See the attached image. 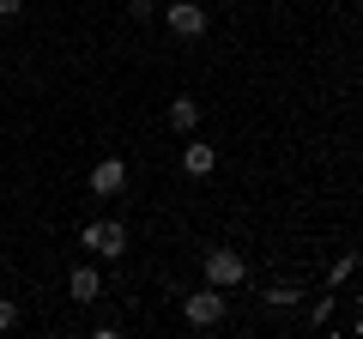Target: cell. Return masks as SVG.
<instances>
[{
    "label": "cell",
    "mask_w": 363,
    "mask_h": 339,
    "mask_svg": "<svg viewBox=\"0 0 363 339\" xmlns=\"http://www.w3.org/2000/svg\"><path fill=\"white\" fill-rule=\"evenodd\" d=\"M79 243H85L91 255L116 261V255H128V224H121V218H91L85 230H79Z\"/></svg>",
    "instance_id": "1"
},
{
    "label": "cell",
    "mask_w": 363,
    "mask_h": 339,
    "mask_svg": "<svg viewBox=\"0 0 363 339\" xmlns=\"http://www.w3.org/2000/svg\"><path fill=\"white\" fill-rule=\"evenodd\" d=\"M157 6H164V0H157Z\"/></svg>",
    "instance_id": "13"
},
{
    "label": "cell",
    "mask_w": 363,
    "mask_h": 339,
    "mask_svg": "<svg viewBox=\"0 0 363 339\" xmlns=\"http://www.w3.org/2000/svg\"><path fill=\"white\" fill-rule=\"evenodd\" d=\"M67 291H73L79 303H97V297H104V279L91 273V267H73V279H67Z\"/></svg>",
    "instance_id": "7"
},
{
    "label": "cell",
    "mask_w": 363,
    "mask_h": 339,
    "mask_svg": "<svg viewBox=\"0 0 363 339\" xmlns=\"http://www.w3.org/2000/svg\"><path fill=\"white\" fill-rule=\"evenodd\" d=\"M242 273H248V261L236 255V248H212V255H206V285L236 291V285H242Z\"/></svg>",
    "instance_id": "4"
},
{
    "label": "cell",
    "mask_w": 363,
    "mask_h": 339,
    "mask_svg": "<svg viewBox=\"0 0 363 339\" xmlns=\"http://www.w3.org/2000/svg\"><path fill=\"white\" fill-rule=\"evenodd\" d=\"M182 170H188V176H212V170H218V145L188 140V145H182Z\"/></svg>",
    "instance_id": "6"
},
{
    "label": "cell",
    "mask_w": 363,
    "mask_h": 339,
    "mask_svg": "<svg viewBox=\"0 0 363 339\" xmlns=\"http://www.w3.org/2000/svg\"><path fill=\"white\" fill-rule=\"evenodd\" d=\"M121 188H128V164H121V157H104V164L91 170V194L97 200H116Z\"/></svg>",
    "instance_id": "5"
},
{
    "label": "cell",
    "mask_w": 363,
    "mask_h": 339,
    "mask_svg": "<svg viewBox=\"0 0 363 339\" xmlns=\"http://www.w3.org/2000/svg\"><path fill=\"white\" fill-rule=\"evenodd\" d=\"M13 327H18V303L0 297V333H13Z\"/></svg>",
    "instance_id": "10"
},
{
    "label": "cell",
    "mask_w": 363,
    "mask_h": 339,
    "mask_svg": "<svg viewBox=\"0 0 363 339\" xmlns=\"http://www.w3.org/2000/svg\"><path fill=\"white\" fill-rule=\"evenodd\" d=\"M297 303H303L297 285H272V291H267V309H297Z\"/></svg>",
    "instance_id": "9"
},
{
    "label": "cell",
    "mask_w": 363,
    "mask_h": 339,
    "mask_svg": "<svg viewBox=\"0 0 363 339\" xmlns=\"http://www.w3.org/2000/svg\"><path fill=\"white\" fill-rule=\"evenodd\" d=\"M25 13V0H0V18H18Z\"/></svg>",
    "instance_id": "12"
},
{
    "label": "cell",
    "mask_w": 363,
    "mask_h": 339,
    "mask_svg": "<svg viewBox=\"0 0 363 339\" xmlns=\"http://www.w3.org/2000/svg\"><path fill=\"white\" fill-rule=\"evenodd\" d=\"M164 25L176 30L182 43H194V37H206L212 13H206V6H194V0H176V6H164Z\"/></svg>",
    "instance_id": "3"
},
{
    "label": "cell",
    "mask_w": 363,
    "mask_h": 339,
    "mask_svg": "<svg viewBox=\"0 0 363 339\" xmlns=\"http://www.w3.org/2000/svg\"><path fill=\"white\" fill-rule=\"evenodd\" d=\"M182 315H188V327H218L224 321V291L218 285H200L182 297Z\"/></svg>",
    "instance_id": "2"
},
{
    "label": "cell",
    "mask_w": 363,
    "mask_h": 339,
    "mask_svg": "<svg viewBox=\"0 0 363 339\" xmlns=\"http://www.w3.org/2000/svg\"><path fill=\"white\" fill-rule=\"evenodd\" d=\"M351 267H357V255H339V261H333V285H345V279H351Z\"/></svg>",
    "instance_id": "11"
},
{
    "label": "cell",
    "mask_w": 363,
    "mask_h": 339,
    "mask_svg": "<svg viewBox=\"0 0 363 339\" xmlns=\"http://www.w3.org/2000/svg\"><path fill=\"white\" fill-rule=\"evenodd\" d=\"M194 121H200V104H194V97H176V104H169V128H176V133H188Z\"/></svg>",
    "instance_id": "8"
}]
</instances>
